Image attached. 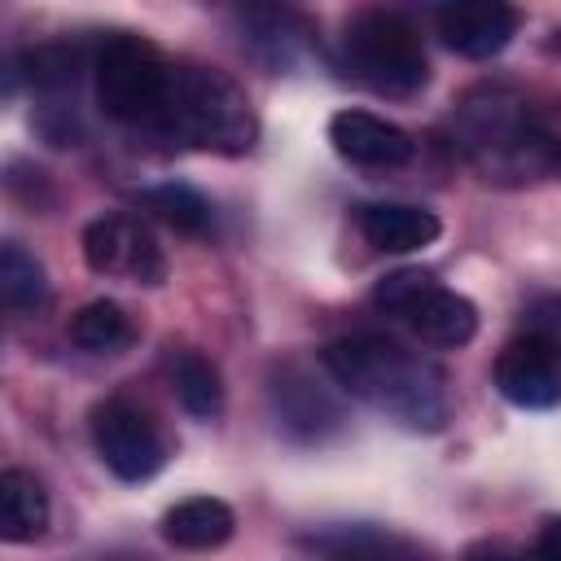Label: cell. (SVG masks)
Masks as SVG:
<instances>
[{
  "label": "cell",
  "instance_id": "19",
  "mask_svg": "<svg viewBox=\"0 0 561 561\" xmlns=\"http://www.w3.org/2000/svg\"><path fill=\"white\" fill-rule=\"evenodd\" d=\"M175 394H180V403H184V412H193V416H215L219 408H224V386H219V368L206 359V355H193V351H184L180 359H175Z\"/></svg>",
  "mask_w": 561,
  "mask_h": 561
},
{
  "label": "cell",
  "instance_id": "9",
  "mask_svg": "<svg viewBox=\"0 0 561 561\" xmlns=\"http://www.w3.org/2000/svg\"><path fill=\"white\" fill-rule=\"evenodd\" d=\"M495 386L517 408H557L561 403V337L548 329L517 333L495 359Z\"/></svg>",
  "mask_w": 561,
  "mask_h": 561
},
{
  "label": "cell",
  "instance_id": "17",
  "mask_svg": "<svg viewBox=\"0 0 561 561\" xmlns=\"http://www.w3.org/2000/svg\"><path fill=\"white\" fill-rule=\"evenodd\" d=\"M0 294H4V307L9 311H35L48 298L44 267L18 241H4L0 245Z\"/></svg>",
  "mask_w": 561,
  "mask_h": 561
},
{
  "label": "cell",
  "instance_id": "10",
  "mask_svg": "<svg viewBox=\"0 0 561 561\" xmlns=\"http://www.w3.org/2000/svg\"><path fill=\"white\" fill-rule=\"evenodd\" d=\"M329 140L346 162L373 167V171L408 167L416 158V140L399 123H386L368 110H337L329 118Z\"/></svg>",
  "mask_w": 561,
  "mask_h": 561
},
{
  "label": "cell",
  "instance_id": "20",
  "mask_svg": "<svg viewBox=\"0 0 561 561\" xmlns=\"http://www.w3.org/2000/svg\"><path fill=\"white\" fill-rule=\"evenodd\" d=\"M530 561H561V517H548V522H543Z\"/></svg>",
  "mask_w": 561,
  "mask_h": 561
},
{
  "label": "cell",
  "instance_id": "15",
  "mask_svg": "<svg viewBox=\"0 0 561 561\" xmlns=\"http://www.w3.org/2000/svg\"><path fill=\"white\" fill-rule=\"evenodd\" d=\"M48 526V495L35 473L4 469L0 473V535L9 543H31Z\"/></svg>",
  "mask_w": 561,
  "mask_h": 561
},
{
  "label": "cell",
  "instance_id": "8",
  "mask_svg": "<svg viewBox=\"0 0 561 561\" xmlns=\"http://www.w3.org/2000/svg\"><path fill=\"white\" fill-rule=\"evenodd\" d=\"M83 259L96 276H123L131 285H162L167 259L153 232L136 215H101L83 228Z\"/></svg>",
  "mask_w": 561,
  "mask_h": 561
},
{
  "label": "cell",
  "instance_id": "5",
  "mask_svg": "<svg viewBox=\"0 0 561 561\" xmlns=\"http://www.w3.org/2000/svg\"><path fill=\"white\" fill-rule=\"evenodd\" d=\"M96 105L114 123H149L158 127L167 96H171V75L175 66L140 35H110L96 53Z\"/></svg>",
  "mask_w": 561,
  "mask_h": 561
},
{
  "label": "cell",
  "instance_id": "14",
  "mask_svg": "<svg viewBox=\"0 0 561 561\" xmlns=\"http://www.w3.org/2000/svg\"><path fill=\"white\" fill-rule=\"evenodd\" d=\"M237 530V517L224 500L215 495H193V500H180L175 508H167L162 517V539L184 548V552H210L219 543H228Z\"/></svg>",
  "mask_w": 561,
  "mask_h": 561
},
{
  "label": "cell",
  "instance_id": "16",
  "mask_svg": "<svg viewBox=\"0 0 561 561\" xmlns=\"http://www.w3.org/2000/svg\"><path fill=\"white\" fill-rule=\"evenodd\" d=\"M131 337H136L131 316L114 298H96V302L79 307L70 320V342L92 355H118L123 346H131Z\"/></svg>",
  "mask_w": 561,
  "mask_h": 561
},
{
  "label": "cell",
  "instance_id": "23",
  "mask_svg": "<svg viewBox=\"0 0 561 561\" xmlns=\"http://www.w3.org/2000/svg\"><path fill=\"white\" fill-rule=\"evenodd\" d=\"M557 48H561V31H557Z\"/></svg>",
  "mask_w": 561,
  "mask_h": 561
},
{
  "label": "cell",
  "instance_id": "3",
  "mask_svg": "<svg viewBox=\"0 0 561 561\" xmlns=\"http://www.w3.org/2000/svg\"><path fill=\"white\" fill-rule=\"evenodd\" d=\"M158 131L180 145H193V149L237 158V153L254 149L259 118H254L245 88L228 70L202 66V61H180L171 75V96L158 118Z\"/></svg>",
  "mask_w": 561,
  "mask_h": 561
},
{
  "label": "cell",
  "instance_id": "21",
  "mask_svg": "<svg viewBox=\"0 0 561 561\" xmlns=\"http://www.w3.org/2000/svg\"><path fill=\"white\" fill-rule=\"evenodd\" d=\"M465 561H530V557H517V552H508V548H473Z\"/></svg>",
  "mask_w": 561,
  "mask_h": 561
},
{
  "label": "cell",
  "instance_id": "18",
  "mask_svg": "<svg viewBox=\"0 0 561 561\" xmlns=\"http://www.w3.org/2000/svg\"><path fill=\"white\" fill-rule=\"evenodd\" d=\"M136 202L145 210H153L162 224H171L175 232L202 237L210 228V202L197 188H188V184H158V188H145Z\"/></svg>",
  "mask_w": 561,
  "mask_h": 561
},
{
  "label": "cell",
  "instance_id": "4",
  "mask_svg": "<svg viewBox=\"0 0 561 561\" xmlns=\"http://www.w3.org/2000/svg\"><path fill=\"white\" fill-rule=\"evenodd\" d=\"M346 70L381 96H416L430 83L421 31L394 9H364L342 31Z\"/></svg>",
  "mask_w": 561,
  "mask_h": 561
},
{
  "label": "cell",
  "instance_id": "12",
  "mask_svg": "<svg viewBox=\"0 0 561 561\" xmlns=\"http://www.w3.org/2000/svg\"><path fill=\"white\" fill-rule=\"evenodd\" d=\"M359 232L373 250L381 254H408L421 250L438 237V215L425 206H403V202H373L359 206Z\"/></svg>",
  "mask_w": 561,
  "mask_h": 561
},
{
  "label": "cell",
  "instance_id": "7",
  "mask_svg": "<svg viewBox=\"0 0 561 561\" xmlns=\"http://www.w3.org/2000/svg\"><path fill=\"white\" fill-rule=\"evenodd\" d=\"M92 447L105 460V469L123 482H145L167 460L162 430L131 399H105L92 408Z\"/></svg>",
  "mask_w": 561,
  "mask_h": 561
},
{
  "label": "cell",
  "instance_id": "1",
  "mask_svg": "<svg viewBox=\"0 0 561 561\" xmlns=\"http://www.w3.org/2000/svg\"><path fill=\"white\" fill-rule=\"evenodd\" d=\"M329 377L364 399L373 412L390 416L403 430L434 434L447 425V381L434 359L421 351H408L394 337L381 333H351L320 351Z\"/></svg>",
  "mask_w": 561,
  "mask_h": 561
},
{
  "label": "cell",
  "instance_id": "13",
  "mask_svg": "<svg viewBox=\"0 0 561 561\" xmlns=\"http://www.w3.org/2000/svg\"><path fill=\"white\" fill-rule=\"evenodd\" d=\"M272 408H276L280 425L298 438H320L324 430H337V421H342L333 394L316 390V381L298 368H280V377L272 381Z\"/></svg>",
  "mask_w": 561,
  "mask_h": 561
},
{
  "label": "cell",
  "instance_id": "2",
  "mask_svg": "<svg viewBox=\"0 0 561 561\" xmlns=\"http://www.w3.org/2000/svg\"><path fill=\"white\" fill-rule=\"evenodd\" d=\"M451 136L486 180H526L557 162V145L530 101L504 83L473 88L451 114Z\"/></svg>",
  "mask_w": 561,
  "mask_h": 561
},
{
  "label": "cell",
  "instance_id": "11",
  "mask_svg": "<svg viewBox=\"0 0 561 561\" xmlns=\"http://www.w3.org/2000/svg\"><path fill=\"white\" fill-rule=\"evenodd\" d=\"M438 35L451 53L460 57H495L513 35H517V9L500 0H469V4H443L434 13Z\"/></svg>",
  "mask_w": 561,
  "mask_h": 561
},
{
  "label": "cell",
  "instance_id": "6",
  "mask_svg": "<svg viewBox=\"0 0 561 561\" xmlns=\"http://www.w3.org/2000/svg\"><path fill=\"white\" fill-rule=\"evenodd\" d=\"M373 298H377V307L399 316L425 346H465L478 333V307L465 294L438 285L421 267H403V272L381 276Z\"/></svg>",
  "mask_w": 561,
  "mask_h": 561
},
{
  "label": "cell",
  "instance_id": "22",
  "mask_svg": "<svg viewBox=\"0 0 561 561\" xmlns=\"http://www.w3.org/2000/svg\"><path fill=\"white\" fill-rule=\"evenodd\" d=\"M543 311H548V320H557V324H561V302H548Z\"/></svg>",
  "mask_w": 561,
  "mask_h": 561
}]
</instances>
